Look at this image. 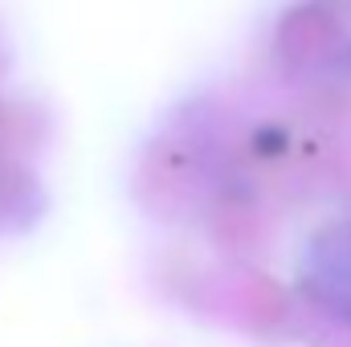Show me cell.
<instances>
[{
  "instance_id": "obj_1",
  "label": "cell",
  "mask_w": 351,
  "mask_h": 347,
  "mask_svg": "<svg viewBox=\"0 0 351 347\" xmlns=\"http://www.w3.org/2000/svg\"><path fill=\"white\" fill-rule=\"evenodd\" d=\"M298 278L327 319L351 323V221H331L311 237Z\"/></svg>"
}]
</instances>
